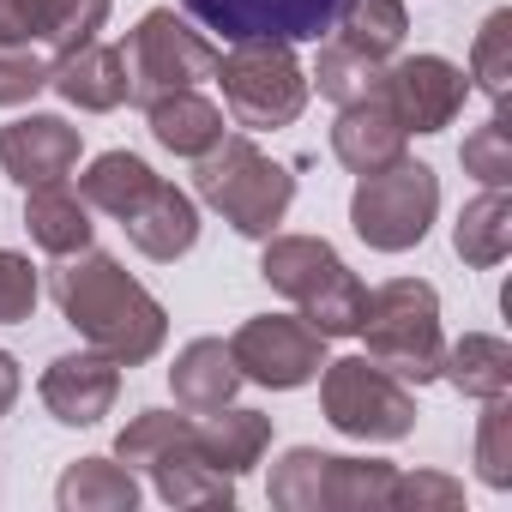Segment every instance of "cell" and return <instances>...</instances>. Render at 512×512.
<instances>
[{
	"mask_svg": "<svg viewBox=\"0 0 512 512\" xmlns=\"http://www.w3.org/2000/svg\"><path fill=\"white\" fill-rule=\"evenodd\" d=\"M49 290H55L61 320L85 338V350H103L115 368L151 362L163 350V338H169L163 302L115 260V253H97V247L67 253L55 266V278H49Z\"/></svg>",
	"mask_w": 512,
	"mask_h": 512,
	"instance_id": "6da1fadb",
	"label": "cell"
},
{
	"mask_svg": "<svg viewBox=\"0 0 512 512\" xmlns=\"http://www.w3.org/2000/svg\"><path fill=\"white\" fill-rule=\"evenodd\" d=\"M193 163H199V169H193L199 199H205L235 235H247V241L278 235V223H284L290 205H296V175H290L278 157H266L247 133H223V139H217L205 157H193Z\"/></svg>",
	"mask_w": 512,
	"mask_h": 512,
	"instance_id": "7a4b0ae2",
	"label": "cell"
},
{
	"mask_svg": "<svg viewBox=\"0 0 512 512\" xmlns=\"http://www.w3.org/2000/svg\"><path fill=\"white\" fill-rule=\"evenodd\" d=\"M260 278L302 308L320 338H356L368 314V284L338 260V247L320 235H266Z\"/></svg>",
	"mask_w": 512,
	"mask_h": 512,
	"instance_id": "3957f363",
	"label": "cell"
},
{
	"mask_svg": "<svg viewBox=\"0 0 512 512\" xmlns=\"http://www.w3.org/2000/svg\"><path fill=\"white\" fill-rule=\"evenodd\" d=\"M356 338L368 344V362H380L392 380L404 386H428L440 380V296L428 278H392L368 296V314L356 326Z\"/></svg>",
	"mask_w": 512,
	"mask_h": 512,
	"instance_id": "277c9868",
	"label": "cell"
},
{
	"mask_svg": "<svg viewBox=\"0 0 512 512\" xmlns=\"http://www.w3.org/2000/svg\"><path fill=\"white\" fill-rule=\"evenodd\" d=\"M229 121L241 133H278L308 109V67L296 61V43H229L217 55V73Z\"/></svg>",
	"mask_w": 512,
	"mask_h": 512,
	"instance_id": "5b68a950",
	"label": "cell"
},
{
	"mask_svg": "<svg viewBox=\"0 0 512 512\" xmlns=\"http://www.w3.org/2000/svg\"><path fill=\"white\" fill-rule=\"evenodd\" d=\"M392 476H398V464H386V458L290 446L272 464V506H284V512H380L392 494Z\"/></svg>",
	"mask_w": 512,
	"mask_h": 512,
	"instance_id": "8992f818",
	"label": "cell"
},
{
	"mask_svg": "<svg viewBox=\"0 0 512 512\" xmlns=\"http://www.w3.org/2000/svg\"><path fill=\"white\" fill-rule=\"evenodd\" d=\"M440 211V175L428 163H416L410 151L374 175L356 181L350 193V229L374 247V253H410L422 247V235L434 229Z\"/></svg>",
	"mask_w": 512,
	"mask_h": 512,
	"instance_id": "52a82bcc",
	"label": "cell"
},
{
	"mask_svg": "<svg viewBox=\"0 0 512 512\" xmlns=\"http://www.w3.org/2000/svg\"><path fill=\"white\" fill-rule=\"evenodd\" d=\"M121 61H127V103H151V97H169V91H187L199 79L217 73V43L181 19L175 7H151L127 43H121Z\"/></svg>",
	"mask_w": 512,
	"mask_h": 512,
	"instance_id": "ba28073f",
	"label": "cell"
},
{
	"mask_svg": "<svg viewBox=\"0 0 512 512\" xmlns=\"http://www.w3.org/2000/svg\"><path fill=\"white\" fill-rule=\"evenodd\" d=\"M320 410L350 440H404L416 428V392L368 356H344L320 368Z\"/></svg>",
	"mask_w": 512,
	"mask_h": 512,
	"instance_id": "9c48e42d",
	"label": "cell"
},
{
	"mask_svg": "<svg viewBox=\"0 0 512 512\" xmlns=\"http://www.w3.org/2000/svg\"><path fill=\"white\" fill-rule=\"evenodd\" d=\"M326 344L332 338H320L302 314H253V320L235 326L229 356H235L241 380L266 386V392H296V386L320 380Z\"/></svg>",
	"mask_w": 512,
	"mask_h": 512,
	"instance_id": "30bf717a",
	"label": "cell"
},
{
	"mask_svg": "<svg viewBox=\"0 0 512 512\" xmlns=\"http://www.w3.org/2000/svg\"><path fill=\"white\" fill-rule=\"evenodd\" d=\"M344 0H181V13L223 43H320Z\"/></svg>",
	"mask_w": 512,
	"mask_h": 512,
	"instance_id": "8fae6325",
	"label": "cell"
},
{
	"mask_svg": "<svg viewBox=\"0 0 512 512\" xmlns=\"http://www.w3.org/2000/svg\"><path fill=\"white\" fill-rule=\"evenodd\" d=\"M380 97L404 121V133H446L464 115L470 73L446 55H398L380 73Z\"/></svg>",
	"mask_w": 512,
	"mask_h": 512,
	"instance_id": "7c38bea8",
	"label": "cell"
},
{
	"mask_svg": "<svg viewBox=\"0 0 512 512\" xmlns=\"http://www.w3.org/2000/svg\"><path fill=\"white\" fill-rule=\"evenodd\" d=\"M37 398L61 428H97L121 398V368L103 350H67L43 368Z\"/></svg>",
	"mask_w": 512,
	"mask_h": 512,
	"instance_id": "4fadbf2b",
	"label": "cell"
},
{
	"mask_svg": "<svg viewBox=\"0 0 512 512\" xmlns=\"http://www.w3.org/2000/svg\"><path fill=\"white\" fill-rule=\"evenodd\" d=\"M103 25H109V0H0V43L49 49V61L97 43Z\"/></svg>",
	"mask_w": 512,
	"mask_h": 512,
	"instance_id": "5bb4252c",
	"label": "cell"
},
{
	"mask_svg": "<svg viewBox=\"0 0 512 512\" xmlns=\"http://www.w3.org/2000/svg\"><path fill=\"white\" fill-rule=\"evenodd\" d=\"M79 127H67L61 115H19L0 127V169H7L19 187H55L79 169Z\"/></svg>",
	"mask_w": 512,
	"mask_h": 512,
	"instance_id": "9a60e30c",
	"label": "cell"
},
{
	"mask_svg": "<svg viewBox=\"0 0 512 512\" xmlns=\"http://www.w3.org/2000/svg\"><path fill=\"white\" fill-rule=\"evenodd\" d=\"M139 470L151 476V488H157L169 506H235V476H223V470L199 452V440H193V416H187V428L169 434Z\"/></svg>",
	"mask_w": 512,
	"mask_h": 512,
	"instance_id": "2e32d148",
	"label": "cell"
},
{
	"mask_svg": "<svg viewBox=\"0 0 512 512\" xmlns=\"http://www.w3.org/2000/svg\"><path fill=\"white\" fill-rule=\"evenodd\" d=\"M121 229H127V241L145 253V260H157V266H175L181 253H193V241H199V205L175 187V181H151L145 187V199L121 217Z\"/></svg>",
	"mask_w": 512,
	"mask_h": 512,
	"instance_id": "e0dca14e",
	"label": "cell"
},
{
	"mask_svg": "<svg viewBox=\"0 0 512 512\" xmlns=\"http://www.w3.org/2000/svg\"><path fill=\"white\" fill-rule=\"evenodd\" d=\"M404 145H410V133H404V121L386 109L380 91L362 97V103H344L338 121H332V157H338L350 175H374V169L398 163Z\"/></svg>",
	"mask_w": 512,
	"mask_h": 512,
	"instance_id": "ac0fdd59",
	"label": "cell"
},
{
	"mask_svg": "<svg viewBox=\"0 0 512 512\" xmlns=\"http://www.w3.org/2000/svg\"><path fill=\"white\" fill-rule=\"evenodd\" d=\"M49 91L85 115H109L127 103V61L115 43H85V49L49 61Z\"/></svg>",
	"mask_w": 512,
	"mask_h": 512,
	"instance_id": "d6986e66",
	"label": "cell"
},
{
	"mask_svg": "<svg viewBox=\"0 0 512 512\" xmlns=\"http://www.w3.org/2000/svg\"><path fill=\"white\" fill-rule=\"evenodd\" d=\"M169 392H175V404H181L187 416H205V410L235 404L241 368H235L229 344H223V338H193V344L175 356V368H169Z\"/></svg>",
	"mask_w": 512,
	"mask_h": 512,
	"instance_id": "ffe728a7",
	"label": "cell"
},
{
	"mask_svg": "<svg viewBox=\"0 0 512 512\" xmlns=\"http://www.w3.org/2000/svg\"><path fill=\"white\" fill-rule=\"evenodd\" d=\"M145 127H151V139H157L169 157H205V151L229 133L223 109H217L211 97H199L193 85H187V91H169V97H151V103H145Z\"/></svg>",
	"mask_w": 512,
	"mask_h": 512,
	"instance_id": "44dd1931",
	"label": "cell"
},
{
	"mask_svg": "<svg viewBox=\"0 0 512 512\" xmlns=\"http://www.w3.org/2000/svg\"><path fill=\"white\" fill-rule=\"evenodd\" d=\"M193 440H199V452L223 476H247L253 464L266 458V446H272V416L241 410V404H223V410L193 416Z\"/></svg>",
	"mask_w": 512,
	"mask_h": 512,
	"instance_id": "7402d4cb",
	"label": "cell"
},
{
	"mask_svg": "<svg viewBox=\"0 0 512 512\" xmlns=\"http://www.w3.org/2000/svg\"><path fill=\"white\" fill-rule=\"evenodd\" d=\"M25 229L43 253H55V260H67V253H85L97 223H91V205L55 181V187H25Z\"/></svg>",
	"mask_w": 512,
	"mask_h": 512,
	"instance_id": "603a6c76",
	"label": "cell"
},
{
	"mask_svg": "<svg viewBox=\"0 0 512 512\" xmlns=\"http://www.w3.org/2000/svg\"><path fill=\"white\" fill-rule=\"evenodd\" d=\"M440 380H446L452 392L476 398V404H482V398H500V392H512V344L494 338V332H464L458 344H446Z\"/></svg>",
	"mask_w": 512,
	"mask_h": 512,
	"instance_id": "cb8c5ba5",
	"label": "cell"
},
{
	"mask_svg": "<svg viewBox=\"0 0 512 512\" xmlns=\"http://www.w3.org/2000/svg\"><path fill=\"white\" fill-rule=\"evenodd\" d=\"M61 512H133L139 506V476L121 458H79L55 482Z\"/></svg>",
	"mask_w": 512,
	"mask_h": 512,
	"instance_id": "d4e9b609",
	"label": "cell"
},
{
	"mask_svg": "<svg viewBox=\"0 0 512 512\" xmlns=\"http://www.w3.org/2000/svg\"><path fill=\"white\" fill-rule=\"evenodd\" d=\"M452 247H458V260L476 266V272L500 266L506 253H512V193H506V187H482V193L458 211Z\"/></svg>",
	"mask_w": 512,
	"mask_h": 512,
	"instance_id": "484cf974",
	"label": "cell"
},
{
	"mask_svg": "<svg viewBox=\"0 0 512 512\" xmlns=\"http://www.w3.org/2000/svg\"><path fill=\"white\" fill-rule=\"evenodd\" d=\"M157 181V169L145 163V157H133V151H103V157H91V169L79 175V199L91 205V211H103V217H127L139 199H145V187Z\"/></svg>",
	"mask_w": 512,
	"mask_h": 512,
	"instance_id": "4316f807",
	"label": "cell"
},
{
	"mask_svg": "<svg viewBox=\"0 0 512 512\" xmlns=\"http://www.w3.org/2000/svg\"><path fill=\"white\" fill-rule=\"evenodd\" d=\"M326 37H338L374 61H392L410 37V13H404V0H344Z\"/></svg>",
	"mask_w": 512,
	"mask_h": 512,
	"instance_id": "83f0119b",
	"label": "cell"
},
{
	"mask_svg": "<svg viewBox=\"0 0 512 512\" xmlns=\"http://www.w3.org/2000/svg\"><path fill=\"white\" fill-rule=\"evenodd\" d=\"M380 73H386V61H374V55H362V49H350V43L326 37V49H320L314 73H308V85H320V97L344 109V103L374 97V91H380Z\"/></svg>",
	"mask_w": 512,
	"mask_h": 512,
	"instance_id": "f1b7e54d",
	"label": "cell"
},
{
	"mask_svg": "<svg viewBox=\"0 0 512 512\" xmlns=\"http://www.w3.org/2000/svg\"><path fill=\"white\" fill-rule=\"evenodd\" d=\"M470 79H476V91L494 109H506V97H512V13L506 7H494L482 19V31H476V43H470Z\"/></svg>",
	"mask_w": 512,
	"mask_h": 512,
	"instance_id": "f546056e",
	"label": "cell"
},
{
	"mask_svg": "<svg viewBox=\"0 0 512 512\" xmlns=\"http://www.w3.org/2000/svg\"><path fill=\"white\" fill-rule=\"evenodd\" d=\"M458 163H464V175H476L482 187H512V127H506L500 109H494L482 127L464 133Z\"/></svg>",
	"mask_w": 512,
	"mask_h": 512,
	"instance_id": "4dcf8cb0",
	"label": "cell"
},
{
	"mask_svg": "<svg viewBox=\"0 0 512 512\" xmlns=\"http://www.w3.org/2000/svg\"><path fill=\"white\" fill-rule=\"evenodd\" d=\"M476 476L488 488H512V404H506V392L482 398V416H476Z\"/></svg>",
	"mask_w": 512,
	"mask_h": 512,
	"instance_id": "1f68e13d",
	"label": "cell"
},
{
	"mask_svg": "<svg viewBox=\"0 0 512 512\" xmlns=\"http://www.w3.org/2000/svg\"><path fill=\"white\" fill-rule=\"evenodd\" d=\"M37 91H49V55L31 43H0V109H19Z\"/></svg>",
	"mask_w": 512,
	"mask_h": 512,
	"instance_id": "d6a6232c",
	"label": "cell"
},
{
	"mask_svg": "<svg viewBox=\"0 0 512 512\" xmlns=\"http://www.w3.org/2000/svg\"><path fill=\"white\" fill-rule=\"evenodd\" d=\"M386 506H416V512H452L464 506V482L440 476V470H398Z\"/></svg>",
	"mask_w": 512,
	"mask_h": 512,
	"instance_id": "836d02e7",
	"label": "cell"
},
{
	"mask_svg": "<svg viewBox=\"0 0 512 512\" xmlns=\"http://www.w3.org/2000/svg\"><path fill=\"white\" fill-rule=\"evenodd\" d=\"M37 296H43V284H37V266L25 260V253L0 247V326H19V320H31V314H37Z\"/></svg>",
	"mask_w": 512,
	"mask_h": 512,
	"instance_id": "e575fe53",
	"label": "cell"
},
{
	"mask_svg": "<svg viewBox=\"0 0 512 512\" xmlns=\"http://www.w3.org/2000/svg\"><path fill=\"white\" fill-rule=\"evenodd\" d=\"M19 392H25V374H19V362H13L7 350H0V416L19 404Z\"/></svg>",
	"mask_w": 512,
	"mask_h": 512,
	"instance_id": "d590c367",
	"label": "cell"
}]
</instances>
